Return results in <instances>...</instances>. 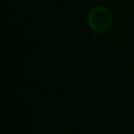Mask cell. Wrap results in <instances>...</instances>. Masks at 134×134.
<instances>
[{"label":"cell","instance_id":"2","mask_svg":"<svg viewBox=\"0 0 134 134\" xmlns=\"http://www.w3.org/2000/svg\"><path fill=\"white\" fill-rule=\"evenodd\" d=\"M63 134H66V133H63Z\"/></svg>","mask_w":134,"mask_h":134},{"label":"cell","instance_id":"1","mask_svg":"<svg viewBox=\"0 0 134 134\" xmlns=\"http://www.w3.org/2000/svg\"><path fill=\"white\" fill-rule=\"evenodd\" d=\"M87 20L90 27L96 32H105L112 25L113 15L104 6L93 8L88 13Z\"/></svg>","mask_w":134,"mask_h":134}]
</instances>
